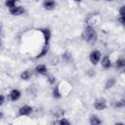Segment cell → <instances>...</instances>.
Segmentation results:
<instances>
[{
    "label": "cell",
    "instance_id": "obj_1",
    "mask_svg": "<svg viewBox=\"0 0 125 125\" xmlns=\"http://www.w3.org/2000/svg\"><path fill=\"white\" fill-rule=\"evenodd\" d=\"M82 37H83V39H84L86 42H88V43H90V44L95 43V42L97 41V39H98L97 32H96L95 28H94L93 26H91V25H87V26L84 28L83 33H82Z\"/></svg>",
    "mask_w": 125,
    "mask_h": 125
},
{
    "label": "cell",
    "instance_id": "obj_2",
    "mask_svg": "<svg viewBox=\"0 0 125 125\" xmlns=\"http://www.w3.org/2000/svg\"><path fill=\"white\" fill-rule=\"evenodd\" d=\"M101 58H102V54H101V52L98 51V50L92 51V52L90 53V55H89V60H90L91 63L94 64V65H96V64H98V63L100 62Z\"/></svg>",
    "mask_w": 125,
    "mask_h": 125
},
{
    "label": "cell",
    "instance_id": "obj_3",
    "mask_svg": "<svg viewBox=\"0 0 125 125\" xmlns=\"http://www.w3.org/2000/svg\"><path fill=\"white\" fill-rule=\"evenodd\" d=\"M39 30H40V32H41L42 35H43V38H44V45L49 46V42H50L51 35H52L51 30H50L49 28H47V27H45V28H40Z\"/></svg>",
    "mask_w": 125,
    "mask_h": 125
},
{
    "label": "cell",
    "instance_id": "obj_4",
    "mask_svg": "<svg viewBox=\"0 0 125 125\" xmlns=\"http://www.w3.org/2000/svg\"><path fill=\"white\" fill-rule=\"evenodd\" d=\"M9 12L13 16H21L24 13V8L22 6H14L12 8H9Z\"/></svg>",
    "mask_w": 125,
    "mask_h": 125
},
{
    "label": "cell",
    "instance_id": "obj_5",
    "mask_svg": "<svg viewBox=\"0 0 125 125\" xmlns=\"http://www.w3.org/2000/svg\"><path fill=\"white\" fill-rule=\"evenodd\" d=\"M94 107L97 110H104L106 108V101L104 99H98L94 103Z\"/></svg>",
    "mask_w": 125,
    "mask_h": 125
},
{
    "label": "cell",
    "instance_id": "obj_6",
    "mask_svg": "<svg viewBox=\"0 0 125 125\" xmlns=\"http://www.w3.org/2000/svg\"><path fill=\"white\" fill-rule=\"evenodd\" d=\"M31 112H32V107L30 105H27V104H24V105L21 106L20 109H19V115L20 116H27Z\"/></svg>",
    "mask_w": 125,
    "mask_h": 125
},
{
    "label": "cell",
    "instance_id": "obj_7",
    "mask_svg": "<svg viewBox=\"0 0 125 125\" xmlns=\"http://www.w3.org/2000/svg\"><path fill=\"white\" fill-rule=\"evenodd\" d=\"M111 64H112V63H111V60H110V58H109L108 56H104V57L102 59L101 65H102L103 68L108 69V68L111 67Z\"/></svg>",
    "mask_w": 125,
    "mask_h": 125
},
{
    "label": "cell",
    "instance_id": "obj_8",
    "mask_svg": "<svg viewBox=\"0 0 125 125\" xmlns=\"http://www.w3.org/2000/svg\"><path fill=\"white\" fill-rule=\"evenodd\" d=\"M21 93L20 90H18V89H13V90L10 92V94H9V98H10L11 101L16 102V101H18V100L21 98Z\"/></svg>",
    "mask_w": 125,
    "mask_h": 125
},
{
    "label": "cell",
    "instance_id": "obj_9",
    "mask_svg": "<svg viewBox=\"0 0 125 125\" xmlns=\"http://www.w3.org/2000/svg\"><path fill=\"white\" fill-rule=\"evenodd\" d=\"M34 70H35V72L37 74H40V75H45V74H47V71H48L47 66L45 64H38V65H36Z\"/></svg>",
    "mask_w": 125,
    "mask_h": 125
},
{
    "label": "cell",
    "instance_id": "obj_10",
    "mask_svg": "<svg viewBox=\"0 0 125 125\" xmlns=\"http://www.w3.org/2000/svg\"><path fill=\"white\" fill-rule=\"evenodd\" d=\"M43 7L45 10H53L56 7V2L55 0H44Z\"/></svg>",
    "mask_w": 125,
    "mask_h": 125
},
{
    "label": "cell",
    "instance_id": "obj_11",
    "mask_svg": "<svg viewBox=\"0 0 125 125\" xmlns=\"http://www.w3.org/2000/svg\"><path fill=\"white\" fill-rule=\"evenodd\" d=\"M89 122H90V124H91V125H100V124L102 123V120H101L97 115L93 114V115H91V116H90Z\"/></svg>",
    "mask_w": 125,
    "mask_h": 125
},
{
    "label": "cell",
    "instance_id": "obj_12",
    "mask_svg": "<svg viewBox=\"0 0 125 125\" xmlns=\"http://www.w3.org/2000/svg\"><path fill=\"white\" fill-rule=\"evenodd\" d=\"M115 82H116V80H115V78H113V77L107 79L106 82H105V84H104V89H105V90H108V89L112 88V87L115 85Z\"/></svg>",
    "mask_w": 125,
    "mask_h": 125
},
{
    "label": "cell",
    "instance_id": "obj_13",
    "mask_svg": "<svg viewBox=\"0 0 125 125\" xmlns=\"http://www.w3.org/2000/svg\"><path fill=\"white\" fill-rule=\"evenodd\" d=\"M48 50H49V46L43 45V47H42V49H41L40 53L36 56V59H41V58H43L44 56H46V55H47V53H48Z\"/></svg>",
    "mask_w": 125,
    "mask_h": 125
},
{
    "label": "cell",
    "instance_id": "obj_14",
    "mask_svg": "<svg viewBox=\"0 0 125 125\" xmlns=\"http://www.w3.org/2000/svg\"><path fill=\"white\" fill-rule=\"evenodd\" d=\"M53 97L55 99H60L62 97V92L60 90V86H56L53 90Z\"/></svg>",
    "mask_w": 125,
    "mask_h": 125
},
{
    "label": "cell",
    "instance_id": "obj_15",
    "mask_svg": "<svg viewBox=\"0 0 125 125\" xmlns=\"http://www.w3.org/2000/svg\"><path fill=\"white\" fill-rule=\"evenodd\" d=\"M31 77V72L29 70H23L21 73V79L22 80H28Z\"/></svg>",
    "mask_w": 125,
    "mask_h": 125
},
{
    "label": "cell",
    "instance_id": "obj_16",
    "mask_svg": "<svg viewBox=\"0 0 125 125\" xmlns=\"http://www.w3.org/2000/svg\"><path fill=\"white\" fill-rule=\"evenodd\" d=\"M115 66L117 68H123L125 66V61H124V59H122V58L117 59L116 62H115Z\"/></svg>",
    "mask_w": 125,
    "mask_h": 125
},
{
    "label": "cell",
    "instance_id": "obj_17",
    "mask_svg": "<svg viewBox=\"0 0 125 125\" xmlns=\"http://www.w3.org/2000/svg\"><path fill=\"white\" fill-rule=\"evenodd\" d=\"M19 0H5V6L8 8H12L17 5V2Z\"/></svg>",
    "mask_w": 125,
    "mask_h": 125
},
{
    "label": "cell",
    "instance_id": "obj_18",
    "mask_svg": "<svg viewBox=\"0 0 125 125\" xmlns=\"http://www.w3.org/2000/svg\"><path fill=\"white\" fill-rule=\"evenodd\" d=\"M56 123H58V124H60V125H69V124H70L69 120H67V119L64 118V117H60V119H59Z\"/></svg>",
    "mask_w": 125,
    "mask_h": 125
},
{
    "label": "cell",
    "instance_id": "obj_19",
    "mask_svg": "<svg viewBox=\"0 0 125 125\" xmlns=\"http://www.w3.org/2000/svg\"><path fill=\"white\" fill-rule=\"evenodd\" d=\"M124 100H120V101H115L114 102V104H113V105L115 106V107H123L124 106Z\"/></svg>",
    "mask_w": 125,
    "mask_h": 125
},
{
    "label": "cell",
    "instance_id": "obj_20",
    "mask_svg": "<svg viewBox=\"0 0 125 125\" xmlns=\"http://www.w3.org/2000/svg\"><path fill=\"white\" fill-rule=\"evenodd\" d=\"M47 80H48V82H49L50 84H55V82H56V77H55L54 75H48V76H47Z\"/></svg>",
    "mask_w": 125,
    "mask_h": 125
},
{
    "label": "cell",
    "instance_id": "obj_21",
    "mask_svg": "<svg viewBox=\"0 0 125 125\" xmlns=\"http://www.w3.org/2000/svg\"><path fill=\"white\" fill-rule=\"evenodd\" d=\"M124 9H125V6L124 5H122L119 8V16L120 17H124Z\"/></svg>",
    "mask_w": 125,
    "mask_h": 125
},
{
    "label": "cell",
    "instance_id": "obj_22",
    "mask_svg": "<svg viewBox=\"0 0 125 125\" xmlns=\"http://www.w3.org/2000/svg\"><path fill=\"white\" fill-rule=\"evenodd\" d=\"M118 21L123 25V24H124V17H120V16H119V17H118Z\"/></svg>",
    "mask_w": 125,
    "mask_h": 125
},
{
    "label": "cell",
    "instance_id": "obj_23",
    "mask_svg": "<svg viewBox=\"0 0 125 125\" xmlns=\"http://www.w3.org/2000/svg\"><path fill=\"white\" fill-rule=\"evenodd\" d=\"M4 102H5L4 96H3V95H0V105H2V104H4Z\"/></svg>",
    "mask_w": 125,
    "mask_h": 125
},
{
    "label": "cell",
    "instance_id": "obj_24",
    "mask_svg": "<svg viewBox=\"0 0 125 125\" xmlns=\"http://www.w3.org/2000/svg\"><path fill=\"white\" fill-rule=\"evenodd\" d=\"M2 117H3V113H2V112H0V119H1Z\"/></svg>",
    "mask_w": 125,
    "mask_h": 125
},
{
    "label": "cell",
    "instance_id": "obj_25",
    "mask_svg": "<svg viewBox=\"0 0 125 125\" xmlns=\"http://www.w3.org/2000/svg\"><path fill=\"white\" fill-rule=\"evenodd\" d=\"M73 1H75V2H80L81 0H73Z\"/></svg>",
    "mask_w": 125,
    "mask_h": 125
},
{
    "label": "cell",
    "instance_id": "obj_26",
    "mask_svg": "<svg viewBox=\"0 0 125 125\" xmlns=\"http://www.w3.org/2000/svg\"><path fill=\"white\" fill-rule=\"evenodd\" d=\"M106 1H113V0H106Z\"/></svg>",
    "mask_w": 125,
    "mask_h": 125
},
{
    "label": "cell",
    "instance_id": "obj_27",
    "mask_svg": "<svg viewBox=\"0 0 125 125\" xmlns=\"http://www.w3.org/2000/svg\"><path fill=\"white\" fill-rule=\"evenodd\" d=\"M0 31H1V26H0Z\"/></svg>",
    "mask_w": 125,
    "mask_h": 125
},
{
    "label": "cell",
    "instance_id": "obj_28",
    "mask_svg": "<svg viewBox=\"0 0 125 125\" xmlns=\"http://www.w3.org/2000/svg\"><path fill=\"white\" fill-rule=\"evenodd\" d=\"M97 1H99V0H97Z\"/></svg>",
    "mask_w": 125,
    "mask_h": 125
}]
</instances>
